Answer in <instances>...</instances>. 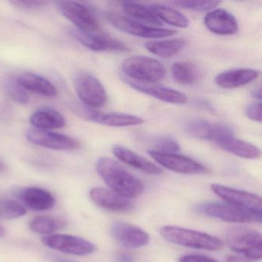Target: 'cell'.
Returning <instances> with one entry per match:
<instances>
[{
  "label": "cell",
  "mask_w": 262,
  "mask_h": 262,
  "mask_svg": "<svg viewBox=\"0 0 262 262\" xmlns=\"http://www.w3.org/2000/svg\"><path fill=\"white\" fill-rule=\"evenodd\" d=\"M96 170L111 190L123 197L133 199L143 192V183L110 158H100Z\"/></svg>",
  "instance_id": "cell-1"
},
{
  "label": "cell",
  "mask_w": 262,
  "mask_h": 262,
  "mask_svg": "<svg viewBox=\"0 0 262 262\" xmlns=\"http://www.w3.org/2000/svg\"><path fill=\"white\" fill-rule=\"evenodd\" d=\"M161 235L168 242L194 249L219 251L223 248L220 239L206 233L177 226H164Z\"/></svg>",
  "instance_id": "cell-2"
},
{
  "label": "cell",
  "mask_w": 262,
  "mask_h": 262,
  "mask_svg": "<svg viewBox=\"0 0 262 262\" xmlns=\"http://www.w3.org/2000/svg\"><path fill=\"white\" fill-rule=\"evenodd\" d=\"M225 242L232 251L243 254L249 260L261 259V234L255 230L246 227H234L227 231Z\"/></svg>",
  "instance_id": "cell-3"
},
{
  "label": "cell",
  "mask_w": 262,
  "mask_h": 262,
  "mask_svg": "<svg viewBox=\"0 0 262 262\" xmlns=\"http://www.w3.org/2000/svg\"><path fill=\"white\" fill-rule=\"evenodd\" d=\"M125 75L142 83H154L162 79L166 73L165 67L156 59L146 56H132L122 64Z\"/></svg>",
  "instance_id": "cell-4"
},
{
  "label": "cell",
  "mask_w": 262,
  "mask_h": 262,
  "mask_svg": "<svg viewBox=\"0 0 262 262\" xmlns=\"http://www.w3.org/2000/svg\"><path fill=\"white\" fill-rule=\"evenodd\" d=\"M198 211L208 217L219 219L224 222L234 223H261L262 214H254L245 211L227 202H210L201 204Z\"/></svg>",
  "instance_id": "cell-5"
},
{
  "label": "cell",
  "mask_w": 262,
  "mask_h": 262,
  "mask_svg": "<svg viewBox=\"0 0 262 262\" xmlns=\"http://www.w3.org/2000/svg\"><path fill=\"white\" fill-rule=\"evenodd\" d=\"M56 4L62 16L73 23L77 30L92 34H102L97 20L85 6L73 1H60Z\"/></svg>",
  "instance_id": "cell-6"
},
{
  "label": "cell",
  "mask_w": 262,
  "mask_h": 262,
  "mask_svg": "<svg viewBox=\"0 0 262 262\" xmlns=\"http://www.w3.org/2000/svg\"><path fill=\"white\" fill-rule=\"evenodd\" d=\"M106 18L113 27L120 31L139 37L160 39L174 36L177 33L176 30L150 27L117 13H107Z\"/></svg>",
  "instance_id": "cell-7"
},
{
  "label": "cell",
  "mask_w": 262,
  "mask_h": 262,
  "mask_svg": "<svg viewBox=\"0 0 262 262\" xmlns=\"http://www.w3.org/2000/svg\"><path fill=\"white\" fill-rule=\"evenodd\" d=\"M211 188L227 203L254 214H262L261 198L257 194L219 184H212Z\"/></svg>",
  "instance_id": "cell-8"
},
{
  "label": "cell",
  "mask_w": 262,
  "mask_h": 262,
  "mask_svg": "<svg viewBox=\"0 0 262 262\" xmlns=\"http://www.w3.org/2000/svg\"><path fill=\"white\" fill-rule=\"evenodd\" d=\"M76 93L84 105L90 108H100L107 102L105 88L99 79L88 73H82L75 80Z\"/></svg>",
  "instance_id": "cell-9"
},
{
  "label": "cell",
  "mask_w": 262,
  "mask_h": 262,
  "mask_svg": "<svg viewBox=\"0 0 262 262\" xmlns=\"http://www.w3.org/2000/svg\"><path fill=\"white\" fill-rule=\"evenodd\" d=\"M42 242L49 248L65 254L83 256L96 251V246L92 242L70 234H53L42 238Z\"/></svg>",
  "instance_id": "cell-10"
},
{
  "label": "cell",
  "mask_w": 262,
  "mask_h": 262,
  "mask_svg": "<svg viewBox=\"0 0 262 262\" xmlns=\"http://www.w3.org/2000/svg\"><path fill=\"white\" fill-rule=\"evenodd\" d=\"M148 155L159 165L181 174H204L208 169L194 159L178 154H167L148 150Z\"/></svg>",
  "instance_id": "cell-11"
},
{
  "label": "cell",
  "mask_w": 262,
  "mask_h": 262,
  "mask_svg": "<svg viewBox=\"0 0 262 262\" xmlns=\"http://www.w3.org/2000/svg\"><path fill=\"white\" fill-rule=\"evenodd\" d=\"M26 137L32 143L53 150H74L79 148V143L65 135L33 128L29 129Z\"/></svg>",
  "instance_id": "cell-12"
},
{
  "label": "cell",
  "mask_w": 262,
  "mask_h": 262,
  "mask_svg": "<svg viewBox=\"0 0 262 262\" xmlns=\"http://www.w3.org/2000/svg\"><path fill=\"white\" fill-rule=\"evenodd\" d=\"M76 112L82 118L91 122L111 127L134 126L143 123L144 119L139 116L122 113H102L88 106L78 107Z\"/></svg>",
  "instance_id": "cell-13"
},
{
  "label": "cell",
  "mask_w": 262,
  "mask_h": 262,
  "mask_svg": "<svg viewBox=\"0 0 262 262\" xmlns=\"http://www.w3.org/2000/svg\"><path fill=\"white\" fill-rule=\"evenodd\" d=\"M111 234L116 242L127 248L146 246L150 239L148 233L142 228L124 222L113 224Z\"/></svg>",
  "instance_id": "cell-14"
},
{
  "label": "cell",
  "mask_w": 262,
  "mask_h": 262,
  "mask_svg": "<svg viewBox=\"0 0 262 262\" xmlns=\"http://www.w3.org/2000/svg\"><path fill=\"white\" fill-rule=\"evenodd\" d=\"M90 198L98 206L113 212H129L134 208V204L129 199L108 188H93L90 191Z\"/></svg>",
  "instance_id": "cell-15"
},
{
  "label": "cell",
  "mask_w": 262,
  "mask_h": 262,
  "mask_svg": "<svg viewBox=\"0 0 262 262\" xmlns=\"http://www.w3.org/2000/svg\"><path fill=\"white\" fill-rule=\"evenodd\" d=\"M71 34L81 44L96 52H123L128 50L126 46L120 41L111 39L102 34H92L72 29Z\"/></svg>",
  "instance_id": "cell-16"
},
{
  "label": "cell",
  "mask_w": 262,
  "mask_h": 262,
  "mask_svg": "<svg viewBox=\"0 0 262 262\" xmlns=\"http://www.w3.org/2000/svg\"><path fill=\"white\" fill-rule=\"evenodd\" d=\"M205 27L215 34L231 36L238 32V25L235 17L227 10L219 9L207 13L205 16Z\"/></svg>",
  "instance_id": "cell-17"
},
{
  "label": "cell",
  "mask_w": 262,
  "mask_h": 262,
  "mask_svg": "<svg viewBox=\"0 0 262 262\" xmlns=\"http://www.w3.org/2000/svg\"><path fill=\"white\" fill-rule=\"evenodd\" d=\"M222 149L234 156L244 159H255L260 157V151L257 147L249 142L234 137L233 134L225 135L214 142Z\"/></svg>",
  "instance_id": "cell-18"
},
{
  "label": "cell",
  "mask_w": 262,
  "mask_h": 262,
  "mask_svg": "<svg viewBox=\"0 0 262 262\" xmlns=\"http://www.w3.org/2000/svg\"><path fill=\"white\" fill-rule=\"evenodd\" d=\"M128 83L135 90L163 102L172 104H185L187 102V97L185 94L172 89L133 81H128Z\"/></svg>",
  "instance_id": "cell-19"
},
{
  "label": "cell",
  "mask_w": 262,
  "mask_h": 262,
  "mask_svg": "<svg viewBox=\"0 0 262 262\" xmlns=\"http://www.w3.org/2000/svg\"><path fill=\"white\" fill-rule=\"evenodd\" d=\"M259 72L251 69H237L224 72L216 76L215 83L221 88L234 89L244 86L255 80Z\"/></svg>",
  "instance_id": "cell-20"
},
{
  "label": "cell",
  "mask_w": 262,
  "mask_h": 262,
  "mask_svg": "<svg viewBox=\"0 0 262 262\" xmlns=\"http://www.w3.org/2000/svg\"><path fill=\"white\" fill-rule=\"evenodd\" d=\"M113 152L121 162L141 170L147 174H160L163 172L162 168L125 147L115 145L113 148Z\"/></svg>",
  "instance_id": "cell-21"
},
{
  "label": "cell",
  "mask_w": 262,
  "mask_h": 262,
  "mask_svg": "<svg viewBox=\"0 0 262 262\" xmlns=\"http://www.w3.org/2000/svg\"><path fill=\"white\" fill-rule=\"evenodd\" d=\"M20 199L28 208L37 211L51 209L56 202L51 193L36 187L23 190L20 192Z\"/></svg>",
  "instance_id": "cell-22"
},
{
  "label": "cell",
  "mask_w": 262,
  "mask_h": 262,
  "mask_svg": "<svg viewBox=\"0 0 262 262\" xmlns=\"http://www.w3.org/2000/svg\"><path fill=\"white\" fill-rule=\"evenodd\" d=\"M16 80L27 91L42 95L47 97H54L57 95L56 87L50 81L39 75L24 73Z\"/></svg>",
  "instance_id": "cell-23"
},
{
  "label": "cell",
  "mask_w": 262,
  "mask_h": 262,
  "mask_svg": "<svg viewBox=\"0 0 262 262\" xmlns=\"http://www.w3.org/2000/svg\"><path fill=\"white\" fill-rule=\"evenodd\" d=\"M34 128L49 130L60 128L65 126V118L61 113L53 108H42L33 113L30 119Z\"/></svg>",
  "instance_id": "cell-24"
},
{
  "label": "cell",
  "mask_w": 262,
  "mask_h": 262,
  "mask_svg": "<svg viewBox=\"0 0 262 262\" xmlns=\"http://www.w3.org/2000/svg\"><path fill=\"white\" fill-rule=\"evenodd\" d=\"M122 8L124 12L133 20L137 21L145 25H150V27L162 26V21L150 10L149 7H145L136 3L123 2Z\"/></svg>",
  "instance_id": "cell-25"
},
{
  "label": "cell",
  "mask_w": 262,
  "mask_h": 262,
  "mask_svg": "<svg viewBox=\"0 0 262 262\" xmlns=\"http://www.w3.org/2000/svg\"><path fill=\"white\" fill-rule=\"evenodd\" d=\"M185 45V39H172L147 42L145 47L152 54L162 58H171L178 54Z\"/></svg>",
  "instance_id": "cell-26"
},
{
  "label": "cell",
  "mask_w": 262,
  "mask_h": 262,
  "mask_svg": "<svg viewBox=\"0 0 262 262\" xmlns=\"http://www.w3.org/2000/svg\"><path fill=\"white\" fill-rule=\"evenodd\" d=\"M149 9L161 21H164L169 25L179 28H187L189 26L188 17L171 7L154 4L150 6Z\"/></svg>",
  "instance_id": "cell-27"
},
{
  "label": "cell",
  "mask_w": 262,
  "mask_h": 262,
  "mask_svg": "<svg viewBox=\"0 0 262 262\" xmlns=\"http://www.w3.org/2000/svg\"><path fill=\"white\" fill-rule=\"evenodd\" d=\"M220 123H210L202 119H193L186 124L185 130L193 137L213 141L217 135Z\"/></svg>",
  "instance_id": "cell-28"
},
{
  "label": "cell",
  "mask_w": 262,
  "mask_h": 262,
  "mask_svg": "<svg viewBox=\"0 0 262 262\" xmlns=\"http://www.w3.org/2000/svg\"><path fill=\"white\" fill-rule=\"evenodd\" d=\"M67 226V222L60 217L53 216H38L31 221L30 229L40 234H51Z\"/></svg>",
  "instance_id": "cell-29"
},
{
  "label": "cell",
  "mask_w": 262,
  "mask_h": 262,
  "mask_svg": "<svg viewBox=\"0 0 262 262\" xmlns=\"http://www.w3.org/2000/svg\"><path fill=\"white\" fill-rule=\"evenodd\" d=\"M171 74L176 82L182 85L194 83L198 78V70L190 62H176L171 67Z\"/></svg>",
  "instance_id": "cell-30"
},
{
  "label": "cell",
  "mask_w": 262,
  "mask_h": 262,
  "mask_svg": "<svg viewBox=\"0 0 262 262\" xmlns=\"http://www.w3.org/2000/svg\"><path fill=\"white\" fill-rule=\"evenodd\" d=\"M0 213L6 219H13L25 215L27 209L19 202L7 199L0 202Z\"/></svg>",
  "instance_id": "cell-31"
},
{
  "label": "cell",
  "mask_w": 262,
  "mask_h": 262,
  "mask_svg": "<svg viewBox=\"0 0 262 262\" xmlns=\"http://www.w3.org/2000/svg\"><path fill=\"white\" fill-rule=\"evenodd\" d=\"M5 87L7 94L13 100L24 105L28 103L30 98L27 94V90L22 85H19L16 79H8Z\"/></svg>",
  "instance_id": "cell-32"
},
{
  "label": "cell",
  "mask_w": 262,
  "mask_h": 262,
  "mask_svg": "<svg viewBox=\"0 0 262 262\" xmlns=\"http://www.w3.org/2000/svg\"><path fill=\"white\" fill-rule=\"evenodd\" d=\"M173 5L185 10L194 11H208L212 10L221 4L219 1H174Z\"/></svg>",
  "instance_id": "cell-33"
},
{
  "label": "cell",
  "mask_w": 262,
  "mask_h": 262,
  "mask_svg": "<svg viewBox=\"0 0 262 262\" xmlns=\"http://www.w3.org/2000/svg\"><path fill=\"white\" fill-rule=\"evenodd\" d=\"M154 151L167 154H176L180 150V145L176 139L170 136H162L156 141Z\"/></svg>",
  "instance_id": "cell-34"
},
{
  "label": "cell",
  "mask_w": 262,
  "mask_h": 262,
  "mask_svg": "<svg viewBox=\"0 0 262 262\" xmlns=\"http://www.w3.org/2000/svg\"><path fill=\"white\" fill-rule=\"evenodd\" d=\"M11 4L24 10H38L45 7L47 2L43 1H12Z\"/></svg>",
  "instance_id": "cell-35"
},
{
  "label": "cell",
  "mask_w": 262,
  "mask_h": 262,
  "mask_svg": "<svg viewBox=\"0 0 262 262\" xmlns=\"http://www.w3.org/2000/svg\"><path fill=\"white\" fill-rule=\"evenodd\" d=\"M246 116L251 120L261 122V103L258 102L248 105L246 110Z\"/></svg>",
  "instance_id": "cell-36"
},
{
  "label": "cell",
  "mask_w": 262,
  "mask_h": 262,
  "mask_svg": "<svg viewBox=\"0 0 262 262\" xmlns=\"http://www.w3.org/2000/svg\"><path fill=\"white\" fill-rule=\"evenodd\" d=\"M179 262H219L214 259L200 254H187L179 259Z\"/></svg>",
  "instance_id": "cell-37"
},
{
  "label": "cell",
  "mask_w": 262,
  "mask_h": 262,
  "mask_svg": "<svg viewBox=\"0 0 262 262\" xmlns=\"http://www.w3.org/2000/svg\"><path fill=\"white\" fill-rule=\"evenodd\" d=\"M117 262H134V257L131 254H126V253H122L119 254L116 258Z\"/></svg>",
  "instance_id": "cell-38"
},
{
  "label": "cell",
  "mask_w": 262,
  "mask_h": 262,
  "mask_svg": "<svg viewBox=\"0 0 262 262\" xmlns=\"http://www.w3.org/2000/svg\"><path fill=\"white\" fill-rule=\"evenodd\" d=\"M227 262H250L249 259L244 258L239 256H229L227 257Z\"/></svg>",
  "instance_id": "cell-39"
},
{
  "label": "cell",
  "mask_w": 262,
  "mask_h": 262,
  "mask_svg": "<svg viewBox=\"0 0 262 262\" xmlns=\"http://www.w3.org/2000/svg\"><path fill=\"white\" fill-rule=\"evenodd\" d=\"M253 96L256 98V99H261V90H260V88H259L258 90H256L255 92L253 93Z\"/></svg>",
  "instance_id": "cell-40"
},
{
  "label": "cell",
  "mask_w": 262,
  "mask_h": 262,
  "mask_svg": "<svg viewBox=\"0 0 262 262\" xmlns=\"http://www.w3.org/2000/svg\"><path fill=\"white\" fill-rule=\"evenodd\" d=\"M6 169H7V167H6L5 164L0 160V173L4 172Z\"/></svg>",
  "instance_id": "cell-41"
},
{
  "label": "cell",
  "mask_w": 262,
  "mask_h": 262,
  "mask_svg": "<svg viewBox=\"0 0 262 262\" xmlns=\"http://www.w3.org/2000/svg\"><path fill=\"white\" fill-rule=\"evenodd\" d=\"M6 235V231L4 227L0 225V237H4Z\"/></svg>",
  "instance_id": "cell-42"
}]
</instances>
